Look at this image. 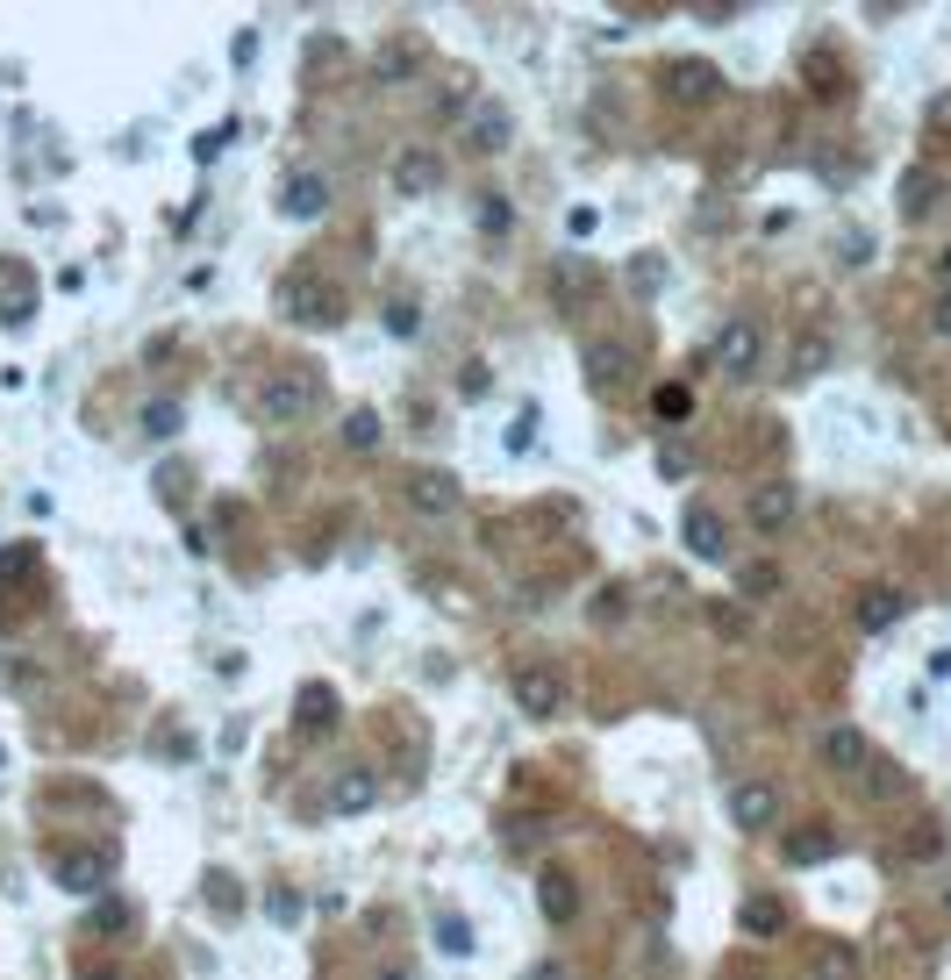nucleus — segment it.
I'll return each instance as SVG.
<instances>
[{
  "label": "nucleus",
  "mask_w": 951,
  "mask_h": 980,
  "mask_svg": "<svg viewBox=\"0 0 951 980\" xmlns=\"http://www.w3.org/2000/svg\"><path fill=\"white\" fill-rule=\"evenodd\" d=\"M673 973H679V959L652 938V945H644V980H673Z\"/></svg>",
  "instance_id": "36"
},
{
  "label": "nucleus",
  "mask_w": 951,
  "mask_h": 980,
  "mask_svg": "<svg viewBox=\"0 0 951 980\" xmlns=\"http://www.w3.org/2000/svg\"><path fill=\"white\" fill-rule=\"evenodd\" d=\"M415 65H422V43H415V36H401V43H380V57H372V80L401 86V80H415Z\"/></svg>",
  "instance_id": "22"
},
{
  "label": "nucleus",
  "mask_w": 951,
  "mask_h": 980,
  "mask_svg": "<svg viewBox=\"0 0 951 980\" xmlns=\"http://www.w3.org/2000/svg\"><path fill=\"white\" fill-rule=\"evenodd\" d=\"M858 788H866L873 802H895V794H909V773H901L895 759H866L858 766Z\"/></svg>",
  "instance_id": "23"
},
{
  "label": "nucleus",
  "mask_w": 951,
  "mask_h": 980,
  "mask_svg": "<svg viewBox=\"0 0 951 980\" xmlns=\"http://www.w3.org/2000/svg\"><path fill=\"white\" fill-rule=\"evenodd\" d=\"M694 473V451L687 444H666V451H658V480H687Z\"/></svg>",
  "instance_id": "35"
},
{
  "label": "nucleus",
  "mask_w": 951,
  "mask_h": 980,
  "mask_svg": "<svg viewBox=\"0 0 951 980\" xmlns=\"http://www.w3.org/2000/svg\"><path fill=\"white\" fill-rule=\"evenodd\" d=\"M108 866H115V858L101 852V844H65V852L51 858V873H57V887H65V895H94V887L108 881Z\"/></svg>",
  "instance_id": "11"
},
{
  "label": "nucleus",
  "mask_w": 951,
  "mask_h": 980,
  "mask_svg": "<svg viewBox=\"0 0 951 980\" xmlns=\"http://www.w3.org/2000/svg\"><path fill=\"white\" fill-rule=\"evenodd\" d=\"M794 508H802L794 480H759L751 502H744V516H751V530H759V537H788L794 530Z\"/></svg>",
  "instance_id": "7"
},
{
  "label": "nucleus",
  "mask_w": 951,
  "mask_h": 980,
  "mask_svg": "<svg viewBox=\"0 0 951 980\" xmlns=\"http://www.w3.org/2000/svg\"><path fill=\"white\" fill-rule=\"evenodd\" d=\"M29 572H36V545H8V551H0V587L29 580Z\"/></svg>",
  "instance_id": "31"
},
{
  "label": "nucleus",
  "mask_w": 951,
  "mask_h": 980,
  "mask_svg": "<svg viewBox=\"0 0 951 980\" xmlns=\"http://www.w3.org/2000/svg\"><path fill=\"white\" fill-rule=\"evenodd\" d=\"M873 759V745L852 730V723H837V730H823V766L830 773H858V766Z\"/></svg>",
  "instance_id": "20"
},
{
  "label": "nucleus",
  "mask_w": 951,
  "mask_h": 980,
  "mask_svg": "<svg viewBox=\"0 0 951 980\" xmlns=\"http://www.w3.org/2000/svg\"><path fill=\"white\" fill-rule=\"evenodd\" d=\"M387 179H394V193H401V201H422V193H436V187H444V158H436L430 144H401L394 158H387Z\"/></svg>",
  "instance_id": "6"
},
{
  "label": "nucleus",
  "mask_w": 951,
  "mask_h": 980,
  "mask_svg": "<svg viewBox=\"0 0 951 980\" xmlns=\"http://www.w3.org/2000/svg\"><path fill=\"white\" fill-rule=\"evenodd\" d=\"M815 980H858L852 945H815Z\"/></svg>",
  "instance_id": "27"
},
{
  "label": "nucleus",
  "mask_w": 951,
  "mask_h": 980,
  "mask_svg": "<svg viewBox=\"0 0 951 980\" xmlns=\"http://www.w3.org/2000/svg\"><path fill=\"white\" fill-rule=\"evenodd\" d=\"M630 366H637V358H630L615 337H594V344H587V387H594V394H615V387L630 380Z\"/></svg>",
  "instance_id": "14"
},
{
  "label": "nucleus",
  "mask_w": 951,
  "mask_h": 980,
  "mask_svg": "<svg viewBox=\"0 0 951 980\" xmlns=\"http://www.w3.org/2000/svg\"><path fill=\"white\" fill-rule=\"evenodd\" d=\"M930 208H938V179H930V172H909V179H901V215H930Z\"/></svg>",
  "instance_id": "26"
},
{
  "label": "nucleus",
  "mask_w": 951,
  "mask_h": 980,
  "mask_svg": "<svg viewBox=\"0 0 951 980\" xmlns=\"http://www.w3.org/2000/svg\"><path fill=\"white\" fill-rule=\"evenodd\" d=\"M436 945H444L451 959H465V952H473V930H465V916H444V924H436Z\"/></svg>",
  "instance_id": "33"
},
{
  "label": "nucleus",
  "mask_w": 951,
  "mask_h": 980,
  "mask_svg": "<svg viewBox=\"0 0 951 980\" xmlns=\"http://www.w3.org/2000/svg\"><path fill=\"white\" fill-rule=\"evenodd\" d=\"M80 980H123V973H101V967H86V973H80Z\"/></svg>",
  "instance_id": "46"
},
{
  "label": "nucleus",
  "mask_w": 951,
  "mask_h": 980,
  "mask_svg": "<svg viewBox=\"0 0 951 980\" xmlns=\"http://www.w3.org/2000/svg\"><path fill=\"white\" fill-rule=\"evenodd\" d=\"M687 14H694V22H730V14H737V8H730V0H694V8H687Z\"/></svg>",
  "instance_id": "40"
},
{
  "label": "nucleus",
  "mask_w": 951,
  "mask_h": 980,
  "mask_svg": "<svg viewBox=\"0 0 951 980\" xmlns=\"http://www.w3.org/2000/svg\"><path fill=\"white\" fill-rule=\"evenodd\" d=\"M508 702H516L530 723L558 716V708H566V673H558V666H543V658H530V666H516V673H508Z\"/></svg>",
  "instance_id": "5"
},
{
  "label": "nucleus",
  "mask_w": 951,
  "mask_h": 980,
  "mask_svg": "<svg viewBox=\"0 0 951 980\" xmlns=\"http://www.w3.org/2000/svg\"><path fill=\"white\" fill-rule=\"evenodd\" d=\"M387 980H408V973H387Z\"/></svg>",
  "instance_id": "48"
},
{
  "label": "nucleus",
  "mask_w": 951,
  "mask_h": 980,
  "mask_svg": "<svg viewBox=\"0 0 951 980\" xmlns=\"http://www.w3.org/2000/svg\"><path fill=\"white\" fill-rule=\"evenodd\" d=\"M372 802H380V773H372L366 759H344L337 773H329V809H337V816H366Z\"/></svg>",
  "instance_id": "10"
},
{
  "label": "nucleus",
  "mask_w": 951,
  "mask_h": 980,
  "mask_svg": "<svg viewBox=\"0 0 951 980\" xmlns=\"http://www.w3.org/2000/svg\"><path fill=\"white\" fill-rule=\"evenodd\" d=\"M788 866H823V858H837V831L830 823H802V831H788Z\"/></svg>",
  "instance_id": "19"
},
{
  "label": "nucleus",
  "mask_w": 951,
  "mask_h": 980,
  "mask_svg": "<svg viewBox=\"0 0 951 980\" xmlns=\"http://www.w3.org/2000/svg\"><path fill=\"white\" fill-rule=\"evenodd\" d=\"M537 902H543V916L566 930L572 916H580V881H572L566 866H543V873H537Z\"/></svg>",
  "instance_id": "15"
},
{
  "label": "nucleus",
  "mask_w": 951,
  "mask_h": 980,
  "mask_svg": "<svg viewBox=\"0 0 951 980\" xmlns=\"http://www.w3.org/2000/svg\"><path fill=\"white\" fill-rule=\"evenodd\" d=\"M465 144H473L479 158H501V150L516 144V115H508L501 101H487V108L473 115V129H465Z\"/></svg>",
  "instance_id": "16"
},
{
  "label": "nucleus",
  "mask_w": 951,
  "mask_h": 980,
  "mask_svg": "<svg viewBox=\"0 0 951 980\" xmlns=\"http://www.w3.org/2000/svg\"><path fill=\"white\" fill-rule=\"evenodd\" d=\"M901 615H909V594H901V587H866V594L852 601V623L866 630V637H880V630H895Z\"/></svg>",
  "instance_id": "12"
},
{
  "label": "nucleus",
  "mask_w": 951,
  "mask_h": 980,
  "mask_svg": "<svg viewBox=\"0 0 951 980\" xmlns=\"http://www.w3.org/2000/svg\"><path fill=\"white\" fill-rule=\"evenodd\" d=\"M930 123H938V129H951V94H938V101H930Z\"/></svg>",
  "instance_id": "44"
},
{
  "label": "nucleus",
  "mask_w": 951,
  "mask_h": 980,
  "mask_svg": "<svg viewBox=\"0 0 951 980\" xmlns=\"http://www.w3.org/2000/svg\"><path fill=\"white\" fill-rule=\"evenodd\" d=\"M823 358H830V337H802V351H794V380L823 372Z\"/></svg>",
  "instance_id": "34"
},
{
  "label": "nucleus",
  "mask_w": 951,
  "mask_h": 980,
  "mask_svg": "<svg viewBox=\"0 0 951 980\" xmlns=\"http://www.w3.org/2000/svg\"><path fill=\"white\" fill-rule=\"evenodd\" d=\"M930 323H938V337H951V294H938V308H930Z\"/></svg>",
  "instance_id": "43"
},
{
  "label": "nucleus",
  "mask_w": 951,
  "mask_h": 980,
  "mask_svg": "<svg viewBox=\"0 0 951 980\" xmlns=\"http://www.w3.org/2000/svg\"><path fill=\"white\" fill-rule=\"evenodd\" d=\"M415 301H387V329H394V337H415Z\"/></svg>",
  "instance_id": "38"
},
{
  "label": "nucleus",
  "mask_w": 951,
  "mask_h": 980,
  "mask_svg": "<svg viewBox=\"0 0 951 980\" xmlns=\"http://www.w3.org/2000/svg\"><path fill=\"white\" fill-rule=\"evenodd\" d=\"M279 215H286V222L329 215V179H323V172H294V179L279 187Z\"/></svg>",
  "instance_id": "13"
},
{
  "label": "nucleus",
  "mask_w": 951,
  "mask_h": 980,
  "mask_svg": "<svg viewBox=\"0 0 951 980\" xmlns=\"http://www.w3.org/2000/svg\"><path fill=\"white\" fill-rule=\"evenodd\" d=\"M623 609H630V594H601V601H594V623H615Z\"/></svg>",
  "instance_id": "41"
},
{
  "label": "nucleus",
  "mask_w": 951,
  "mask_h": 980,
  "mask_svg": "<svg viewBox=\"0 0 951 980\" xmlns=\"http://www.w3.org/2000/svg\"><path fill=\"white\" fill-rule=\"evenodd\" d=\"M658 280H666V265H658V259H637V286H644V294H652Z\"/></svg>",
  "instance_id": "42"
},
{
  "label": "nucleus",
  "mask_w": 951,
  "mask_h": 980,
  "mask_svg": "<svg viewBox=\"0 0 951 980\" xmlns=\"http://www.w3.org/2000/svg\"><path fill=\"white\" fill-rule=\"evenodd\" d=\"M737 930H751V938H780V930H788V902H780V895H744Z\"/></svg>",
  "instance_id": "21"
},
{
  "label": "nucleus",
  "mask_w": 951,
  "mask_h": 980,
  "mask_svg": "<svg viewBox=\"0 0 951 980\" xmlns=\"http://www.w3.org/2000/svg\"><path fill=\"white\" fill-rule=\"evenodd\" d=\"M501 844H508V852H537V844H543V816H501Z\"/></svg>",
  "instance_id": "29"
},
{
  "label": "nucleus",
  "mask_w": 951,
  "mask_h": 980,
  "mask_svg": "<svg viewBox=\"0 0 951 980\" xmlns=\"http://www.w3.org/2000/svg\"><path fill=\"white\" fill-rule=\"evenodd\" d=\"M258 409L272 422H308V415H323V372L315 366H279V372H265V387H258Z\"/></svg>",
  "instance_id": "2"
},
{
  "label": "nucleus",
  "mask_w": 951,
  "mask_h": 980,
  "mask_svg": "<svg viewBox=\"0 0 951 980\" xmlns=\"http://www.w3.org/2000/svg\"><path fill=\"white\" fill-rule=\"evenodd\" d=\"M737 594H751V601H773V594H780V566H773V559H751V566H737Z\"/></svg>",
  "instance_id": "24"
},
{
  "label": "nucleus",
  "mask_w": 951,
  "mask_h": 980,
  "mask_svg": "<svg viewBox=\"0 0 951 980\" xmlns=\"http://www.w3.org/2000/svg\"><path fill=\"white\" fill-rule=\"evenodd\" d=\"M294 730H300V737L337 730V687H323V681L300 687V702H294Z\"/></svg>",
  "instance_id": "18"
},
{
  "label": "nucleus",
  "mask_w": 951,
  "mask_h": 980,
  "mask_svg": "<svg viewBox=\"0 0 951 980\" xmlns=\"http://www.w3.org/2000/svg\"><path fill=\"white\" fill-rule=\"evenodd\" d=\"M208 902H215L222 916H236V909H244V895H236V881H230V873H215V881H208Z\"/></svg>",
  "instance_id": "37"
},
{
  "label": "nucleus",
  "mask_w": 951,
  "mask_h": 980,
  "mask_svg": "<svg viewBox=\"0 0 951 980\" xmlns=\"http://www.w3.org/2000/svg\"><path fill=\"white\" fill-rule=\"evenodd\" d=\"M279 315L294 329H337L344 323V286H329L315 265H286L279 273Z\"/></svg>",
  "instance_id": "1"
},
{
  "label": "nucleus",
  "mask_w": 951,
  "mask_h": 980,
  "mask_svg": "<svg viewBox=\"0 0 951 980\" xmlns=\"http://www.w3.org/2000/svg\"><path fill=\"white\" fill-rule=\"evenodd\" d=\"M730 823L744 837L773 831V823H780V788H773V780H730Z\"/></svg>",
  "instance_id": "8"
},
{
  "label": "nucleus",
  "mask_w": 951,
  "mask_h": 980,
  "mask_svg": "<svg viewBox=\"0 0 951 980\" xmlns=\"http://www.w3.org/2000/svg\"><path fill=\"white\" fill-rule=\"evenodd\" d=\"M679 530H687V551H694V559H730V537H722V516H716L708 502H694Z\"/></svg>",
  "instance_id": "17"
},
{
  "label": "nucleus",
  "mask_w": 951,
  "mask_h": 980,
  "mask_svg": "<svg viewBox=\"0 0 951 980\" xmlns=\"http://www.w3.org/2000/svg\"><path fill=\"white\" fill-rule=\"evenodd\" d=\"M265 909L279 916V924H294V916H300V895H294V887H272V895H265Z\"/></svg>",
  "instance_id": "39"
},
{
  "label": "nucleus",
  "mask_w": 951,
  "mask_h": 980,
  "mask_svg": "<svg viewBox=\"0 0 951 980\" xmlns=\"http://www.w3.org/2000/svg\"><path fill=\"white\" fill-rule=\"evenodd\" d=\"M652 415H658V422H666V430H673V422H687V415H694V394H687V387H679V380L652 387Z\"/></svg>",
  "instance_id": "25"
},
{
  "label": "nucleus",
  "mask_w": 951,
  "mask_h": 980,
  "mask_svg": "<svg viewBox=\"0 0 951 980\" xmlns=\"http://www.w3.org/2000/svg\"><path fill=\"white\" fill-rule=\"evenodd\" d=\"M944 909H951V887H944Z\"/></svg>",
  "instance_id": "47"
},
{
  "label": "nucleus",
  "mask_w": 951,
  "mask_h": 980,
  "mask_svg": "<svg viewBox=\"0 0 951 980\" xmlns=\"http://www.w3.org/2000/svg\"><path fill=\"white\" fill-rule=\"evenodd\" d=\"M708 366L722 372V380H751V372H759V358H765V337H759V323H751V315H737V323H722V337L708 344Z\"/></svg>",
  "instance_id": "4"
},
{
  "label": "nucleus",
  "mask_w": 951,
  "mask_h": 980,
  "mask_svg": "<svg viewBox=\"0 0 951 980\" xmlns=\"http://www.w3.org/2000/svg\"><path fill=\"white\" fill-rule=\"evenodd\" d=\"M716 94H722V72L708 57H673L666 65V101H679V108H708Z\"/></svg>",
  "instance_id": "9"
},
{
  "label": "nucleus",
  "mask_w": 951,
  "mask_h": 980,
  "mask_svg": "<svg viewBox=\"0 0 951 980\" xmlns=\"http://www.w3.org/2000/svg\"><path fill=\"white\" fill-rule=\"evenodd\" d=\"M401 494H408V508H415V516H430V523L458 516V502H465V487H458V473H451V465H408Z\"/></svg>",
  "instance_id": "3"
},
{
  "label": "nucleus",
  "mask_w": 951,
  "mask_h": 980,
  "mask_svg": "<svg viewBox=\"0 0 951 980\" xmlns=\"http://www.w3.org/2000/svg\"><path fill=\"white\" fill-rule=\"evenodd\" d=\"M530 980H572V973H566V967H558V959H543V967H537Z\"/></svg>",
  "instance_id": "45"
},
{
  "label": "nucleus",
  "mask_w": 951,
  "mask_h": 980,
  "mask_svg": "<svg viewBox=\"0 0 951 980\" xmlns=\"http://www.w3.org/2000/svg\"><path fill=\"white\" fill-rule=\"evenodd\" d=\"M516 230V208L501 201V193H487V201H479V236H508Z\"/></svg>",
  "instance_id": "30"
},
{
  "label": "nucleus",
  "mask_w": 951,
  "mask_h": 980,
  "mask_svg": "<svg viewBox=\"0 0 951 980\" xmlns=\"http://www.w3.org/2000/svg\"><path fill=\"white\" fill-rule=\"evenodd\" d=\"M179 422H187V415H179V401H150V409H144V430L150 436H179Z\"/></svg>",
  "instance_id": "32"
},
{
  "label": "nucleus",
  "mask_w": 951,
  "mask_h": 980,
  "mask_svg": "<svg viewBox=\"0 0 951 980\" xmlns=\"http://www.w3.org/2000/svg\"><path fill=\"white\" fill-rule=\"evenodd\" d=\"M380 415H372V409H351V415H344V444H351V451H380Z\"/></svg>",
  "instance_id": "28"
}]
</instances>
